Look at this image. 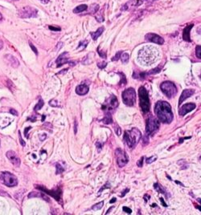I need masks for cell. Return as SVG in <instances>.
<instances>
[{
	"mask_svg": "<svg viewBox=\"0 0 201 215\" xmlns=\"http://www.w3.org/2000/svg\"><path fill=\"white\" fill-rule=\"evenodd\" d=\"M159 51L152 46H146L137 54V60L144 66H150L157 62L159 59Z\"/></svg>",
	"mask_w": 201,
	"mask_h": 215,
	"instance_id": "6da1fadb",
	"label": "cell"
},
{
	"mask_svg": "<svg viewBox=\"0 0 201 215\" xmlns=\"http://www.w3.org/2000/svg\"><path fill=\"white\" fill-rule=\"evenodd\" d=\"M155 112L158 119L164 124H170L173 121L171 107L167 102L158 101L155 107Z\"/></svg>",
	"mask_w": 201,
	"mask_h": 215,
	"instance_id": "7a4b0ae2",
	"label": "cell"
},
{
	"mask_svg": "<svg viewBox=\"0 0 201 215\" xmlns=\"http://www.w3.org/2000/svg\"><path fill=\"white\" fill-rule=\"evenodd\" d=\"M142 133L141 132L136 128H133L130 130L125 132L124 134V141L130 148H134L140 141Z\"/></svg>",
	"mask_w": 201,
	"mask_h": 215,
	"instance_id": "3957f363",
	"label": "cell"
},
{
	"mask_svg": "<svg viewBox=\"0 0 201 215\" xmlns=\"http://www.w3.org/2000/svg\"><path fill=\"white\" fill-rule=\"evenodd\" d=\"M138 96H139V104L143 113H147L150 111V103L149 94L146 89L144 87H140L138 90Z\"/></svg>",
	"mask_w": 201,
	"mask_h": 215,
	"instance_id": "277c9868",
	"label": "cell"
},
{
	"mask_svg": "<svg viewBox=\"0 0 201 215\" xmlns=\"http://www.w3.org/2000/svg\"><path fill=\"white\" fill-rule=\"evenodd\" d=\"M122 100L127 106H134L136 103V92L133 88L126 89L122 92Z\"/></svg>",
	"mask_w": 201,
	"mask_h": 215,
	"instance_id": "5b68a950",
	"label": "cell"
},
{
	"mask_svg": "<svg viewBox=\"0 0 201 215\" xmlns=\"http://www.w3.org/2000/svg\"><path fill=\"white\" fill-rule=\"evenodd\" d=\"M0 180L7 187H15L18 185L17 177L9 172L0 173Z\"/></svg>",
	"mask_w": 201,
	"mask_h": 215,
	"instance_id": "8992f818",
	"label": "cell"
},
{
	"mask_svg": "<svg viewBox=\"0 0 201 215\" xmlns=\"http://www.w3.org/2000/svg\"><path fill=\"white\" fill-rule=\"evenodd\" d=\"M159 128V121L157 118L153 116H150L146 120V134L149 136H153L158 131Z\"/></svg>",
	"mask_w": 201,
	"mask_h": 215,
	"instance_id": "52a82bcc",
	"label": "cell"
},
{
	"mask_svg": "<svg viewBox=\"0 0 201 215\" xmlns=\"http://www.w3.org/2000/svg\"><path fill=\"white\" fill-rule=\"evenodd\" d=\"M160 89L168 98H172L177 94V88L176 84L170 81L163 82L160 85Z\"/></svg>",
	"mask_w": 201,
	"mask_h": 215,
	"instance_id": "ba28073f",
	"label": "cell"
},
{
	"mask_svg": "<svg viewBox=\"0 0 201 215\" xmlns=\"http://www.w3.org/2000/svg\"><path fill=\"white\" fill-rule=\"evenodd\" d=\"M118 100L117 97L114 95H112L110 98L107 100L105 103L102 105V109L104 111H106L107 112H110L113 110H114L118 107Z\"/></svg>",
	"mask_w": 201,
	"mask_h": 215,
	"instance_id": "9c48e42d",
	"label": "cell"
},
{
	"mask_svg": "<svg viewBox=\"0 0 201 215\" xmlns=\"http://www.w3.org/2000/svg\"><path fill=\"white\" fill-rule=\"evenodd\" d=\"M115 156H116V159H117V163L120 168L124 167L128 163L129 159H128L127 155L121 149H117L115 150Z\"/></svg>",
	"mask_w": 201,
	"mask_h": 215,
	"instance_id": "30bf717a",
	"label": "cell"
},
{
	"mask_svg": "<svg viewBox=\"0 0 201 215\" xmlns=\"http://www.w3.org/2000/svg\"><path fill=\"white\" fill-rule=\"evenodd\" d=\"M19 15L23 19L32 18V17H36L37 15V10H36L35 8L31 7H24L19 10Z\"/></svg>",
	"mask_w": 201,
	"mask_h": 215,
	"instance_id": "8fae6325",
	"label": "cell"
},
{
	"mask_svg": "<svg viewBox=\"0 0 201 215\" xmlns=\"http://www.w3.org/2000/svg\"><path fill=\"white\" fill-rule=\"evenodd\" d=\"M36 188L38 189V190H40L41 191H43V192L46 193L47 194H49L51 195L52 197H53L56 201H58V202H61V190L60 189H57L56 190H49L45 189L44 187L43 186H40V185H37Z\"/></svg>",
	"mask_w": 201,
	"mask_h": 215,
	"instance_id": "7c38bea8",
	"label": "cell"
},
{
	"mask_svg": "<svg viewBox=\"0 0 201 215\" xmlns=\"http://www.w3.org/2000/svg\"><path fill=\"white\" fill-rule=\"evenodd\" d=\"M145 38L149 42L155 43L156 44H158V45H162L164 43V39L161 36H159L157 34H155V33H148L146 35Z\"/></svg>",
	"mask_w": 201,
	"mask_h": 215,
	"instance_id": "4fadbf2b",
	"label": "cell"
},
{
	"mask_svg": "<svg viewBox=\"0 0 201 215\" xmlns=\"http://www.w3.org/2000/svg\"><path fill=\"white\" fill-rule=\"evenodd\" d=\"M6 156L8 158V160L10 161V163L15 165V167H19L20 166V159L19 157H18V155L16 154L14 151H8L7 153H6Z\"/></svg>",
	"mask_w": 201,
	"mask_h": 215,
	"instance_id": "5bb4252c",
	"label": "cell"
},
{
	"mask_svg": "<svg viewBox=\"0 0 201 215\" xmlns=\"http://www.w3.org/2000/svg\"><path fill=\"white\" fill-rule=\"evenodd\" d=\"M196 108V104H194V103H188V104H186L183 105V106L179 108V114L183 117V116H185L187 113H188L189 112H191L192 110Z\"/></svg>",
	"mask_w": 201,
	"mask_h": 215,
	"instance_id": "9a60e30c",
	"label": "cell"
},
{
	"mask_svg": "<svg viewBox=\"0 0 201 215\" xmlns=\"http://www.w3.org/2000/svg\"><path fill=\"white\" fill-rule=\"evenodd\" d=\"M69 53L68 52H64L62 53L61 56H59V57L56 60V64H57V67H61V66L64 65V63H71V65H75L74 63H71V62H69Z\"/></svg>",
	"mask_w": 201,
	"mask_h": 215,
	"instance_id": "2e32d148",
	"label": "cell"
},
{
	"mask_svg": "<svg viewBox=\"0 0 201 215\" xmlns=\"http://www.w3.org/2000/svg\"><path fill=\"white\" fill-rule=\"evenodd\" d=\"M194 93H195V90H193V89H185V90H183L182 94H181L180 97H179V105L180 106L182 103H183L186 99L189 98V97L192 96Z\"/></svg>",
	"mask_w": 201,
	"mask_h": 215,
	"instance_id": "e0dca14e",
	"label": "cell"
},
{
	"mask_svg": "<svg viewBox=\"0 0 201 215\" xmlns=\"http://www.w3.org/2000/svg\"><path fill=\"white\" fill-rule=\"evenodd\" d=\"M89 92V86L85 84H80L76 88V92L77 95L80 96H84L86 95Z\"/></svg>",
	"mask_w": 201,
	"mask_h": 215,
	"instance_id": "ac0fdd59",
	"label": "cell"
},
{
	"mask_svg": "<svg viewBox=\"0 0 201 215\" xmlns=\"http://www.w3.org/2000/svg\"><path fill=\"white\" fill-rule=\"evenodd\" d=\"M192 28H193V24H190V25H188L186 28L183 29V39L185 41H188V42H190V41H191L190 32H191V30Z\"/></svg>",
	"mask_w": 201,
	"mask_h": 215,
	"instance_id": "d6986e66",
	"label": "cell"
},
{
	"mask_svg": "<svg viewBox=\"0 0 201 215\" xmlns=\"http://www.w3.org/2000/svg\"><path fill=\"white\" fill-rule=\"evenodd\" d=\"M5 57L8 60L9 63H10L12 67H14V68H17V67L19 65V60L15 58V56H11V55H7Z\"/></svg>",
	"mask_w": 201,
	"mask_h": 215,
	"instance_id": "ffe728a7",
	"label": "cell"
},
{
	"mask_svg": "<svg viewBox=\"0 0 201 215\" xmlns=\"http://www.w3.org/2000/svg\"><path fill=\"white\" fill-rule=\"evenodd\" d=\"M103 31H104V28L102 27V28H98V29H97L96 31H94V32H90V35H91L92 38H93V40H97V38L102 35V33H103Z\"/></svg>",
	"mask_w": 201,
	"mask_h": 215,
	"instance_id": "44dd1931",
	"label": "cell"
},
{
	"mask_svg": "<svg viewBox=\"0 0 201 215\" xmlns=\"http://www.w3.org/2000/svg\"><path fill=\"white\" fill-rule=\"evenodd\" d=\"M42 197V198H43V199H44L45 201H47V202H49V197H46L45 195L43 194V193H42V192H40V193L31 192V193H30V194L28 195V197H29V198H31V197Z\"/></svg>",
	"mask_w": 201,
	"mask_h": 215,
	"instance_id": "7402d4cb",
	"label": "cell"
},
{
	"mask_svg": "<svg viewBox=\"0 0 201 215\" xmlns=\"http://www.w3.org/2000/svg\"><path fill=\"white\" fill-rule=\"evenodd\" d=\"M102 121L105 124H110L113 123V119L111 117V114L110 112H107L106 115L105 116L104 118L102 120Z\"/></svg>",
	"mask_w": 201,
	"mask_h": 215,
	"instance_id": "603a6c76",
	"label": "cell"
},
{
	"mask_svg": "<svg viewBox=\"0 0 201 215\" xmlns=\"http://www.w3.org/2000/svg\"><path fill=\"white\" fill-rule=\"evenodd\" d=\"M88 9V6L85 5V4H82V5L77 6L75 9L73 10V12L77 14V13H81L84 10H86Z\"/></svg>",
	"mask_w": 201,
	"mask_h": 215,
	"instance_id": "cb8c5ba5",
	"label": "cell"
},
{
	"mask_svg": "<svg viewBox=\"0 0 201 215\" xmlns=\"http://www.w3.org/2000/svg\"><path fill=\"white\" fill-rule=\"evenodd\" d=\"M154 188H155V190H157V192L160 193H164V194H167V193H166L165 190L163 189L162 186H161L158 183H155V185H154Z\"/></svg>",
	"mask_w": 201,
	"mask_h": 215,
	"instance_id": "d4e9b609",
	"label": "cell"
},
{
	"mask_svg": "<svg viewBox=\"0 0 201 215\" xmlns=\"http://www.w3.org/2000/svg\"><path fill=\"white\" fill-rule=\"evenodd\" d=\"M129 58H130V56H129L128 53H123V52H122V55H121V57H120V59L122 60V62L123 63H127L128 61H129Z\"/></svg>",
	"mask_w": 201,
	"mask_h": 215,
	"instance_id": "484cf974",
	"label": "cell"
},
{
	"mask_svg": "<svg viewBox=\"0 0 201 215\" xmlns=\"http://www.w3.org/2000/svg\"><path fill=\"white\" fill-rule=\"evenodd\" d=\"M103 205H104V202H100L99 203H97L96 205H93V207H92V209L93 210H101L102 207H103Z\"/></svg>",
	"mask_w": 201,
	"mask_h": 215,
	"instance_id": "4316f807",
	"label": "cell"
},
{
	"mask_svg": "<svg viewBox=\"0 0 201 215\" xmlns=\"http://www.w3.org/2000/svg\"><path fill=\"white\" fill-rule=\"evenodd\" d=\"M56 174H60V173H62L64 171V169L61 165V164L59 163H56Z\"/></svg>",
	"mask_w": 201,
	"mask_h": 215,
	"instance_id": "83f0119b",
	"label": "cell"
},
{
	"mask_svg": "<svg viewBox=\"0 0 201 215\" xmlns=\"http://www.w3.org/2000/svg\"><path fill=\"white\" fill-rule=\"evenodd\" d=\"M88 43H89L88 41H83V42H81V43H79V46L77 47V49H80V50L84 49V48H86Z\"/></svg>",
	"mask_w": 201,
	"mask_h": 215,
	"instance_id": "f1b7e54d",
	"label": "cell"
},
{
	"mask_svg": "<svg viewBox=\"0 0 201 215\" xmlns=\"http://www.w3.org/2000/svg\"><path fill=\"white\" fill-rule=\"evenodd\" d=\"M43 106V100H42V99H40V101H39V103L36 105V107H35V110H40V109H41V108Z\"/></svg>",
	"mask_w": 201,
	"mask_h": 215,
	"instance_id": "f546056e",
	"label": "cell"
},
{
	"mask_svg": "<svg viewBox=\"0 0 201 215\" xmlns=\"http://www.w3.org/2000/svg\"><path fill=\"white\" fill-rule=\"evenodd\" d=\"M97 52H98V54H99V56L102 57V58L103 59H105L106 58V52L105 51H102L101 49H100V48H97Z\"/></svg>",
	"mask_w": 201,
	"mask_h": 215,
	"instance_id": "4dcf8cb0",
	"label": "cell"
},
{
	"mask_svg": "<svg viewBox=\"0 0 201 215\" xmlns=\"http://www.w3.org/2000/svg\"><path fill=\"white\" fill-rule=\"evenodd\" d=\"M196 56L199 59L201 58V47L200 45H198L196 48Z\"/></svg>",
	"mask_w": 201,
	"mask_h": 215,
	"instance_id": "1f68e13d",
	"label": "cell"
},
{
	"mask_svg": "<svg viewBox=\"0 0 201 215\" xmlns=\"http://www.w3.org/2000/svg\"><path fill=\"white\" fill-rule=\"evenodd\" d=\"M122 51H117V53H116V55L114 56V57L112 59V61H116V60H118L120 59V57H121V55H122Z\"/></svg>",
	"mask_w": 201,
	"mask_h": 215,
	"instance_id": "d6a6232c",
	"label": "cell"
},
{
	"mask_svg": "<svg viewBox=\"0 0 201 215\" xmlns=\"http://www.w3.org/2000/svg\"><path fill=\"white\" fill-rule=\"evenodd\" d=\"M156 159H157V156H153V157H150V158H147L146 161L147 164H150V163H152V162L155 161Z\"/></svg>",
	"mask_w": 201,
	"mask_h": 215,
	"instance_id": "836d02e7",
	"label": "cell"
},
{
	"mask_svg": "<svg viewBox=\"0 0 201 215\" xmlns=\"http://www.w3.org/2000/svg\"><path fill=\"white\" fill-rule=\"evenodd\" d=\"M49 104H50V105L52 107H58L59 106L58 103H57V101H56V100H50V102H49Z\"/></svg>",
	"mask_w": 201,
	"mask_h": 215,
	"instance_id": "e575fe53",
	"label": "cell"
},
{
	"mask_svg": "<svg viewBox=\"0 0 201 215\" xmlns=\"http://www.w3.org/2000/svg\"><path fill=\"white\" fill-rule=\"evenodd\" d=\"M115 132L117 136H120L121 133H122V130H121V128L119 126H115Z\"/></svg>",
	"mask_w": 201,
	"mask_h": 215,
	"instance_id": "d590c367",
	"label": "cell"
},
{
	"mask_svg": "<svg viewBox=\"0 0 201 215\" xmlns=\"http://www.w3.org/2000/svg\"><path fill=\"white\" fill-rule=\"evenodd\" d=\"M107 63L105 62H102V63H97V66H98V68L101 69H103L105 68V67H106Z\"/></svg>",
	"mask_w": 201,
	"mask_h": 215,
	"instance_id": "8d00e7d4",
	"label": "cell"
},
{
	"mask_svg": "<svg viewBox=\"0 0 201 215\" xmlns=\"http://www.w3.org/2000/svg\"><path fill=\"white\" fill-rule=\"evenodd\" d=\"M110 183H109V182H107L106 184H105V185H104V187H102V189H101V190H99V192H98V193H100L102 192V190H105V189H110Z\"/></svg>",
	"mask_w": 201,
	"mask_h": 215,
	"instance_id": "74e56055",
	"label": "cell"
},
{
	"mask_svg": "<svg viewBox=\"0 0 201 215\" xmlns=\"http://www.w3.org/2000/svg\"><path fill=\"white\" fill-rule=\"evenodd\" d=\"M29 44H30L31 48V49L33 50V51L35 52V53H36V55H38V51H37V49H36V47H35V46H34L31 43H29Z\"/></svg>",
	"mask_w": 201,
	"mask_h": 215,
	"instance_id": "f35d334b",
	"label": "cell"
},
{
	"mask_svg": "<svg viewBox=\"0 0 201 215\" xmlns=\"http://www.w3.org/2000/svg\"><path fill=\"white\" fill-rule=\"evenodd\" d=\"M122 210H124L125 212L127 213V214H131V213H132V210H130V208H128V207H125V206H124V207L122 208Z\"/></svg>",
	"mask_w": 201,
	"mask_h": 215,
	"instance_id": "ab89813d",
	"label": "cell"
},
{
	"mask_svg": "<svg viewBox=\"0 0 201 215\" xmlns=\"http://www.w3.org/2000/svg\"><path fill=\"white\" fill-rule=\"evenodd\" d=\"M19 141H20V144H22L23 146H25V142L23 141V140L22 139V137H21L20 132H19Z\"/></svg>",
	"mask_w": 201,
	"mask_h": 215,
	"instance_id": "60d3db41",
	"label": "cell"
},
{
	"mask_svg": "<svg viewBox=\"0 0 201 215\" xmlns=\"http://www.w3.org/2000/svg\"><path fill=\"white\" fill-rule=\"evenodd\" d=\"M96 146H97V151H98V152H100V151L102 150V144H101L100 142H97V143H96Z\"/></svg>",
	"mask_w": 201,
	"mask_h": 215,
	"instance_id": "b9f144b4",
	"label": "cell"
},
{
	"mask_svg": "<svg viewBox=\"0 0 201 215\" xmlns=\"http://www.w3.org/2000/svg\"><path fill=\"white\" fill-rule=\"evenodd\" d=\"M143 159H144V157H142L137 162V166H139V167H143Z\"/></svg>",
	"mask_w": 201,
	"mask_h": 215,
	"instance_id": "7bdbcfd3",
	"label": "cell"
},
{
	"mask_svg": "<svg viewBox=\"0 0 201 215\" xmlns=\"http://www.w3.org/2000/svg\"><path fill=\"white\" fill-rule=\"evenodd\" d=\"M49 29L52 31H61V28H55V27H52V26H49Z\"/></svg>",
	"mask_w": 201,
	"mask_h": 215,
	"instance_id": "ee69618b",
	"label": "cell"
},
{
	"mask_svg": "<svg viewBox=\"0 0 201 215\" xmlns=\"http://www.w3.org/2000/svg\"><path fill=\"white\" fill-rule=\"evenodd\" d=\"M74 132H75V134L76 133V132H77V122H76V121H75V122H74Z\"/></svg>",
	"mask_w": 201,
	"mask_h": 215,
	"instance_id": "f6af8a7d",
	"label": "cell"
},
{
	"mask_svg": "<svg viewBox=\"0 0 201 215\" xmlns=\"http://www.w3.org/2000/svg\"><path fill=\"white\" fill-rule=\"evenodd\" d=\"M10 112L11 114H13V115H15V116H18V112L15 111V109H10Z\"/></svg>",
	"mask_w": 201,
	"mask_h": 215,
	"instance_id": "bcb514c9",
	"label": "cell"
},
{
	"mask_svg": "<svg viewBox=\"0 0 201 215\" xmlns=\"http://www.w3.org/2000/svg\"><path fill=\"white\" fill-rule=\"evenodd\" d=\"M160 201H161V202H162V204H163V205H164L165 207H167V205L166 204V202H164V200H163V197H160Z\"/></svg>",
	"mask_w": 201,
	"mask_h": 215,
	"instance_id": "7dc6e473",
	"label": "cell"
},
{
	"mask_svg": "<svg viewBox=\"0 0 201 215\" xmlns=\"http://www.w3.org/2000/svg\"><path fill=\"white\" fill-rule=\"evenodd\" d=\"M129 190H130L129 189H126V190L125 191H123V193H122V194L121 195V197H124V195L126 194V193L129 192Z\"/></svg>",
	"mask_w": 201,
	"mask_h": 215,
	"instance_id": "c3c4849f",
	"label": "cell"
},
{
	"mask_svg": "<svg viewBox=\"0 0 201 215\" xmlns=\"http://www.w3.org/2000/svg\"><path fill=\"white\" fill-rule=\"evenodd\" d=\"M150 196H149V195L146 194L145 196H144V199H145L146 202H147V201L149 200V199H148V198H150Z\"/></svg>",
	"mask_w": 201,
	"mask_h": 215,
	"instance_id": "681fc988",
	"label": "cell"
},
{
	"mask_svg": "<svg viewBox=\"0 0 201 215\" xmlns=\"http://www.w3.org/2000/svg\"><path fill=\"white\" fill-rule=\"evenodd\" d=\"M31 129V127H29V128H27V129H25V132H24V133H25V136L27 137H28V136H27V133H28V131H29Z\"/></svg>",
	"mask_w": 201,
	"mask_h": 215,
	"instance_id": "f907efd6",
	"label": "cell"
},
{
	"mask_svg": "<svg viewBox=\"0 0 201 215\" xmlns=\"http://www.w3.org/2000/svg\"><path fill=\"white\" fill-rule=\"evenodd\" d=\"M40 1L43 3H48L49 2V0H40Z\"/></svg>",
	"mask_w": 201,
	"mask_h": 215,
	"instance_id": "816d5d0a",
	"label": "cell"
},
{
	"mask_svg": "<svg viewBox=\"0 0 201 215\" xmlns=\"http://www.w3.org/2000/svg\"><path fill=\"white\" fill-rule=\"evenodd\" d=\"M116 201H117V199H116L115 197H114V198H113L112 200H110V203H114L115 202H116Z\"/></svg>",
	"mask_w": 201,
	"mask_h": 215,
	"instance_id": "f5cc1de1",
	"label": "cell"
},
{
	"mask_svg": "<svg viewBox=\"0 0 201 215\" xmlns=\"http://www.w3.org/2000/svg\"><path fill=\"white\" fill-rule=\"evenodd\" d=\"M46 137H47V136H46V134H43V137H40V140H41V141H43V140L45 139Z\"/></svg>",
	"mask_w": 201,
	"mask_h": 215,
	"instance_id": "db71d44e",
	"label": "cell"
},
{
	"mask_svg": "<svg viewBox=\"0 0 201 215\" xmlns=\"http://www.w3.org/2000/svg\"><path fill=\"white\" fill-rule=\"evenodd\" d=\"M3 41L2 40H0V50L2 49V48H3Z\"/></svg>",
	"mask_w": 201,
	"mask_h": 215,
	"instance_id": "11a10c76",
	"label": "cell"
},
{
	"mask_svg": "<svg viewBox=\"0 0 201 215\" xmlns=\"http://www.w3.org/2000/svg\"><path fill=\"white\" fill-rule=\"evenodd\" d=\"M112 209H113V207L110 208V209H109V210H108V211H107V213H106V214H109V213H110V210H112Z\"/></svg>",
	"mask_w": 201,
	"mask_h": 215,
	"instance_id": "9f6ffc18",
	"label": "cell"
},
{
	"mask_svg": "<svg viewBox=\"0 0 201 215\" xmlns=\"http://www.w3.org/2000/svg\"><path fill=\"white\" fill-rule=\"evenodd\" d=\"M2 19H3V15H1V13H0V22L2 21Z\"/></svg>",
	"mask_w": 201,
	"mask_h": 215,
	"instance_id": "6f0895ef",
	"label": "cell"
},
{
	"mask_svg": "<svg viewBox=\"0 0 201 215\" xmlns=\"http://www.w3.org/2000/svg\"><path fill=\"white\" fill-rule=\"evenodd\" d=\"M176 183H177V184H179V185H183V184H181V183H180V182H176Z\"/></svg>",
	"mask_w": 201,
	"mask_h": 215,
	"instance_id": "680465c9",
	"label": "cell"
}]
</instances>
